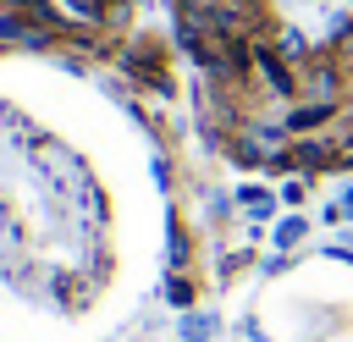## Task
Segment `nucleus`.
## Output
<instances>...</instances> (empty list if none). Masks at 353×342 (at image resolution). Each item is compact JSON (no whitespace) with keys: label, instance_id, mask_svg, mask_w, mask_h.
<instances>
[{"label":"nucleus","instance_id":"f03ea898","mask_svg":"<svg viewBox=\"0 0 353 342\" xmlns=\"http://www.w3.org/2000/svg\"><path fill=\"white\" fill-rule=\"evenodd\" d=\"M298 237H303V221H281V226H276V243H281V248L298 243Z\"/></svg>","mask_w":353,"mask_h":342},{"label":"nucleus","instance_id":"f257e3e1","mask_svg":"<svg viewBox=\"0 0 353 342\" xmlns=\"http://www.w3.org/2000/svg\"><path fill=\"white\" fill-rule=\"evenodd\" d=\"M176 331H182L188 342H204V336H215V331H221V320H210V314H188Z\"/></svg>","mask_w":353,"mask_h":342},{"label":"nucleus","instance_id":"7ed1b4c3","mask_svg":"<svg viewBox=\"0 0 353 342\" xmlns=\"http://www.w3.org/2000/svg\"><path fill=\"white\" fill-rule=\"evenodd\" d=\"M342 210H347V215H353V188H347V193H342Z\"/></svg>","mask_w":353,"mask_h":342}]
</instances>
